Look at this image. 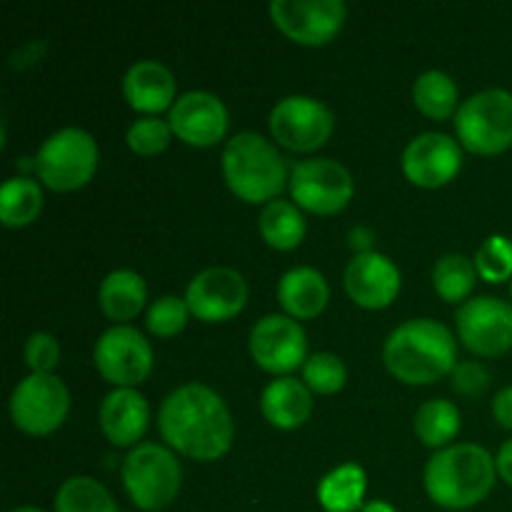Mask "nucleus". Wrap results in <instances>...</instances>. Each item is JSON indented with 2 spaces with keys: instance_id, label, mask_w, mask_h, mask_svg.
I'll use <instances>...</instances> for the list:
<instances>
[{
  "instance_id": "f257e3e1",
  "label": "nucleus",
  "mask_w": 512,
  "mask_h": 512,
  "mask_svg": "<svg viewBox=\"0 0 512 512\" xmlns=\"http://www.w3.org/2000/svg\"><path fill=\"white\" fill-rule=\"evenodd\" d=\"M158 430L168 448L200 463L223 458L235 435L230 408L203 383L180 385L163 400Z\"/></svg>"
},
{
  "instance_id": "f03ea898",
  "label": "nucleus",
  "mask_w": 512,
  "mask_h": 512,
  "mask_svg": "<svg viewBox=\"0 0 512 512\" xmlns=\"http://www.w3.org/2000/svg\"><path fill=\"white\" fill-rule=\"evenodd\" d=\"M383 360L400 383L433 385L458 365V343L440 320L413 318L388 335Z\"/></svg>"
},
{
  "instance_id": "7ed1b4c3",
  "label": "nucleus",
  "mask_w": 512,
  "mask_h": 512,
  "mask_svg": "<svg viewBox=\"0 0 512 512\" xmlns=\"http://www.w3.org/2000/svg\"><path fill=\"white\" fill-rule=\"evenodd\" d=\"M495 458L475 443L438 450L425 465V490L445 510H468L483 503L495 485Z\"/></svg>"
},
{
  "instance_id": "20e7f679",
  "label": "nucleus",
  "mask_w": 512,
  "mask_h": 512,
  "mask_svg": "<svg viewBox=\"0 0 512 512\" xmlns=\"http://www.w3.org/2000/svg\"><path fill=\"white\" fill-rule=\"evenodd\" d=\"M223 175L228 188L250 205L273 203L285 188L288 165L280 150L260 133L233 135L223 148Z\"/></svg>"
},
{
  "instance_id": "39448f33",
  "label": "nucleus",
  "mask_w": 512,
  "mask_h": 512,
  "mask_svg": "<svg viewBox=\"0 0 512 512\" xmlns=\"http://www.w3.org/2000/svg\"><path fill=\"white\" fill-rule=\"evenodd\" d=\"M123 485L140 510H163L178 498L183 485V468L170 448L158 443H140L125 455Z\"/></svg>"
},
{
  "instance_id": "423d86ee",
  "label": "nucleus",
  "mask_w": 512,
  "mask_h": 512,
  "mask_svg": "<svg viewBox=\"0 0 512 512\" xmlns=\"http://www.w3.org/2000/svg\"><path fill=\"white\" fill-rule=\"evenodd\" d=\"M98 170V143L83 128H60L40 145L35 173L50 190L70 193L93 180Z\"/></svg>"
},
{
  "instance_id": "0eeeda50",
  "label": "nucleus",
  "mask_w": 512,
  "mask_h": 512,
  "mask_svg": "<svg viewBox=\"0 0 512 512\" xmlns=\"http://www.w3.org/2000/svg\"><path fill=\"white\" fill-rule=\"evenodd\" d=\"M455 130L465 150L475 155H498L512 148V93L488 88L460 103Z\"/></svg>"
},
{
  "instance_id": "6e6552de",
  "label": "nucleus",
  "mask_w": 512,
  "mask_h": 512,
  "mask_svg": "<svg viewBox=\"0 0 512 512\" xmlns=\"http://www.w3.org/2000/svg\"><path fill=\"white\" fill-rule=\"evenodd\" d=\"M70 393L58 375L30 373L10 395V418L28 435H50L65 423Z\"/></svg>"
},
{
  "instance_id": "1a4fd4ad",
  "label": "nucleus",
  "mask_w": 512,
  "mask_h": 512,
  "mask_svg": "<svg viewBox=\"0 0 512 512\" xmlns=\"http://www.w3.org/2000/svg\"><path fill=\"white\" fill-rule=\"evenodd\" d=\"M290 193L303 210L315 215H335L353 200L355 183L343 163L333 158L300 160L290 170Z\"/></svg>"
},
{
  "instance_id": "9d476101",
  "label": "nucleus",
  "mask_w": 512,
  "mask_h": 512,
  "mask_svg": "<svg viewBox=\"0 0 512 512\" xmlns=\"http://www.w3.org/2000/svg\"><path fill=\"white\" fill-rule=\"evenodd\" d=\"M270 133L283 148L295 153H313L323 148L335 130L333 110L310 95H288L270 110Z\"/></svg>"
},
{
  "instance_id": "9b49d317",
  "label": "nucleus",
  "mask_w": 512,
  "mask_h": 512,
  "mask_svg": "<svg viewBox=\"0 0 512 512\" xmlns=\"http://www.w3.org/2000/svg\"><path fill=\"white\" fill-rule=\"evenodd\" d=\"M458 335L470 353L498 358L512 348V303L495 295H480L460 305L455 313Z\"/></svg>"
},
{
  "instance_id": "f8f14e48",
  "label": "nucleus",
  "mask_w": 512,
  "mask_h": 512,
  "mask_svg": "<svg viewBox=\"0 0 512 512\" xmlns=\"http://www.w3.org/2000/svg\"><path fill=\"white\" fill-rule=\"evenodd\" d=\"M98 373L118 388H135L153 370V348L133 325L105 330L93 348Z\"/></svg>"
},
{
  "instance_id": "ddd939ff",
  "label": "nucleus",
  "mask_w": 512,
  "mask_h": 512,
  "mask_svg": "<svg viewBox=\"0 0 512 512\" xmlns=\"http://www.w3.org/2000/svg\"><path fill=\"white\" fill-rule=\"evenodd\" d=\"M345 8L343 0H273L270 3V18L275 28L290 40L300 45L330 43L343 30Z\"/></svg>"
},
{
  "instance_id": "4468645a",
  "label": "nucleus",
  "mask_w": 512,
  "mask_h": 512,
  "mask_svg": "<svg viewBox=\"0 0 512 512\" xmlns=\"http://www.w3.org/2000/svg\"><path fill=\"white\" fill-rule=\"evenodd\" d=\"M250 355L263 370L285 375L308 360V338L303 325L290 315L270 313L250 330Z\"/></svg>"
},
{
  "instance_id": "2eb2a0df",
  "label": "nucleus",
  "mask_w": 512,
  "mask_h": 512,
  "mask_svg": "<svg viewBox=\"0 0 512 512\" xmlns=\"http://www.w3.org/2000/svg\"><path fill=\"white\" fill-rule=\"evenodd\" d=\"M185 303L190 313L203 323H225L233 320L248 303V280L238 270L215 265L190 280Z\"/></svg>"
},
{
  "instance_id": "dca6fc26",
  "label": "nucleus",
  "mask_w": 512,
  "mask_h": 512,
  "mask_svg": "<svg viewBox=\"0 0 512 512\" xmlns=\"http://www.w3.org/2000/svg\"><path fill=\"white\" fill-rule=\"evenodd\" d=\"M168 123L173 135L193 148H210L228 133V108L218 95L208 90L183 93L170 108Z\"/></svg>"
},
{
  "instance_id": "f3484780",
  "label": "nucleus",
  "mask_w": 512,
  "mask_h": 512,
  "mask_svg": "<svg viewBox=\"0 0 512 512\" xmlns=\"http://www.w3.org/2000/svg\"><path fill=\"white\" fill-rule=\"evenodd\" d=\"M463 168L460 143L445 133H420L403 153L405 178L420 188H443Z\"/></svg>"
},
{
  "instance_id": "a211bd4d",
  "label": "nucleus",
  "mask_w": 512,
  "mask_h": 512,
  "mask_svg": "<svg viewBox=\"0 0 512 512\" xmlns=\"http://www.w3.org/2000/svg\"><path fill=\"white\" fill-rule=\"evenodd\" d=\"M345 293L355 305L368 310L388 308L400 293V268L383 253H360L345 268Z\"/></svg>"
},
{
  "instance_id": "6ab92c4d",
  "label": "nucleus",
  "mask_w": 512,
  "mask_h": 512,
  "mask_svg": "<svg viewBox=\"0 0 512 512\" xmlns=\"http://www.w3.org/2000/svg\"><path fill=\"white\" fill-rule=\"evenodd\" d=\"M150 405L135 388H115L100 405V430L118 448H130L148 430Z\"/></svg>"
},
{
  "instance_id": "aec40b11",
  "label": "nucleus",
  "mask_w": 512,
  "mask_h": 512,
  "mask_svg": "<svg viewBox=\"0 0 512 512\" xmlns=\"http://www.w3.org/2000/svg\"><path fill=\"white\" fill-rule=\"evenodd\" d=\"M123 95L138 113H163L175 105V78L158 60H138L123 78Z\"/></svg>"
},
{
  "instance_id": "412c9836",
  "label": "nucleus",
  "mask_w": 512,
  "mask_h": 512,
  "mask_svg": "<svg viewBox=\"0 0 512 512\" xmlns=\"http://www.w3.org/2000/svg\"><path fill=\"white\" fill-rule=\"evenodd\" d=\"M330 300V285L320 270L298 265L290 268L278 283V303L285 315L295 320H313Z\"/></svg>"
},
{
  "instance_id": "4be33fe9",
  "label": "nucleus",
  "mask_w": 512,
  "mask_h": 512,
  "mask_svg": "<svg viewBox=\"0 0 512 512\" xmlns=\"http://www.w3.org/2000/svg\"><path fill=\"white\" fill-rule=\"evenodd\" d=\"M260 410L273 428L295 430L313 413V393L303 380L285 375L265 385Z\"/></svg>"
},
{
  "instance_id": "5701e85b",
  "label": "nucleus",
  "mask_w": 512,
  "mask_h": 512,
  "mask_svg": "<svg viewBox=\"0 0 512 512\" xmlns=\"http://www.w3.org/2000/svg\"><path fill=\"white\" fill-rule=\"evenodd\" d=\"M145 300H148V288L135 270H113L100 283V310L105 313V318L115 320L118 325L140 315V310L145 308Z\"/></svg>"
},
{
  "instance_id": "b1692460",
  "label": "nucleus",
  "mask_w": 512,
  "mask_h": 512,
  "mask_svg": "<svg viewBox=\"0 0 512 512\" xmlns=\"http://www.w3.org/2000/svg\"><path fill=\"white\" fill-rule=\"evenodd\" d=\"M368 475L358 463L330 470L318 485V503L325 512H358L365 505Z\"/></svg>"
},
{
  "instance_id": "393cba45",
  "label": "nucleus",
  "mask_w": 512,
  "mask_h": 512,
  "mask_svg": "<svg viewBox=\"0 0 512 512\" xmlns=\"http://www.w3.org/2000/svg\"><path fill=\"white\" fill-rule=\"evenodd\" d=\"M258 228L270 248L293 250L303 243L308 225H305V218L298 205L288 203V200H273L260 213Z\"/></svg>"
},
{
  "instance_id": "a878e982",
  "label": "nucleus",
  "mask_w": 512,
  "mask_h": 512,
  "mask_svg": "<svg viewBox=\"0 0 512 512\" xmlns=\"http://www.w3.org/2000/svg\"><path fill=\"white\" fill-rule=\"evenodd\" d=\"M458 85L443 70H428L413 83L415 108L430 120H448L458 115Z\"/></svg>"
},
{
  "instance_id": "bb28decb",
  "label": "nucleus",
  "mask_w": 512,
  "mask_h": 512,
  "mask_svg": "<svg viewBox=\"0 0 512 512\" xmlns=\"http://www.w3.org/2000/svg\"><path fill=\"white\" fill-rule=\"evenodd\" d=\"M43 210V190L28 175L8 178L0 188V220L5 228H25Z\"/></svg>"
},
{
  "instance_id": "cd10ccee",
  "label": "nucleus",
  "mask_w": 512,
  "mask_h": 512,
  "mask_svg": "<svg viewBox=\"0 0 512 512\" xmlns=\"http://www.w3.org/2000/svg\"><path fill=\"white\" fill-rule=\"evenodd\" d=\"M460 410L450 400H428L415 413V435L428 448L443 450L458 438L460 433Z\"/></svg>"
},
{
  "instance_id": "c85d7f7f",
  "label": "nucleus",
  "mask_w": 512,
  "mask_h": 512,
  "mask_svg": "<svg viewBox=\"0 0 512 512\" xmlns=\"http://www.w3.org/2000/svg\"><path fill=\"white\" fill-rule=\"evenodd\" d=\"M55 512H118V505L98 480L90 475H75L55 493Z\"/></svg>"
},
{
  "instance_id": "c756f323",
  "label": "nucleus",
  "mask_w": 512,
  "mask_h": 512,
  "mask_svg": "<svg viewBox=\"0 0 512 512\" xmlns=\"http://www.w3.org/2000/svg\"><path fill=\"white\" fill-rule=\"evenodd\" d=\"M478 270L475 260H470L463 253H448L435 263L433 268V288L445 303H460L473 293Z\"/></svg>"
},
{
  "instance_id": "7c9ffc66",
  "label": "nucleus",
  "mask_w": 512,
  "mask_h": 512,
  "mask_svg": "<svg viewBox=\"0 0 512 512\" xmlns=\"http://www.w3.org/2000/svg\"><path fill=\"white\" fill-rule=\"evenodd\" d=\"M348 370L335 353H313L303 365V383L310 393L335 395L345 388Z\"/></svg>"
},
{
  "instance_id": "2f4dec72",
  "label": "nucleus",
  "mask_w": 512,
  "mask_h": 512,
  "mask_svg": "<svg viewBox=\"0 0 512 512\" xmlns=\"http://www.w3.org/2000/svg\"><path fill=\"white\" fill-rule=\"evenodd\" d=\"M475 270L488 283L512 280V240L505 235H490L475 253Z\"/></svg>"
},
{
  "instance_id": "473e14b6",
  "label": "nucleus",
  "mask_w": 512,
  "mask_h": 512,
  "mask_svg": "<svg viewBox=\"0 0 512 512\" xmlns=\"http://www.w3.org/2000/svg\"><path fill=\"white\" fill-rule=\"evenodd\" d=\"M173 140V128L168 120H160L158 115H145L138 118L125 133V143L138 155H158Z\"/></svg>"
},
{
  "instance_id": "72a5a7b5",
  "label": "nucleus",
  "mask_w": 512,
  "mask_h": 512,
  "mask_svg": "<svg viewBox=\"0 0 512 512\" xmlns=\"http://www.w3.org/2000/svg\"><path fill=\"white\" fill-rule=\"evenodd\" d=\"M188 315L193 313H190L185 298L163 295V298H158L150 305L148 315H145V325L158 338H173V335H178L188 325Z\"/></svg>"
},
{
  "instance_id": "f704fd0d",
  "label": "nucleus",
  "mask_w": 512,
  "mask_h": 512,
  "mask_svg": "<svg viewBox=\"0 0 512 512\" xmlns=\"http://www.w3.org/2000/svg\"><path fill=\"white\" fill-rule=\"evenodd\" d=\"M23 358L30 373L53 375L60 365V345L50 333H33L23 345Z\"/></svg>"
},
{
  "instance_id": "c9c22d12",
  "label": "nucleus",
  "mask_w": 512,
  "mask_h": 512,
  "mask_svg": "<svg viewBox=\"0 0 512 512\" xmlns=\"http://www.w3.org/2000/svg\"><path fill=\"white\" fill-rule=\"evenodd\" d=\"M453 378V390L455 393L465 395V398H478L485 390L490 388V370L485 368L478 360H463V363L455 365V370L450 373Z\"/></svg>"
},
{
  "instance_id": "e433bc0d",
  "label": "nucleus",
  "mask_w": 512,
  "mask_h": 512,
  "mask_svg": "<svg viewBox=\"0 0 512 512\" xmlns=\"http://www.w3.org/2000/svg\"><path fill=\"white\" fill-rule=\"evenodd\" d=\"M493 415L498 420L500 428L512 430V385L510 388L500 390L493 400Z\"/></svg>"
},
{
  "instance_id": "4c0bfd02",
  "label": "nucleus",
  "mask_w": 512,
  "mask_h": 512,
  "mask_svg": "<svg viewBox=\"0 0 512 512\" xmlns=\"http://www.w3.org/2000/svg\"><path fill=\"white\" fill-rule=\"evenodd\" d=\"M495 468H498L500 478L508 485H512V438L500 445L498 455H495Z\"/></svg>"
},
{
  "instance_id": "58836bf2",
  "label": "nucleus",
  "mask_w": 512,
  "mask_h": 512,
  "mask_svg": "<svg viewBox=\"0 0 512 512\" xmlns=\"http://www.w3.org/2000/svg\"><path fill=\"white\" fill-rule=\"evenodd\" d=\"M348 240H350V245H353V248L358 250V255H360V253H370V248H373L375 235L370 233L368 228H363V225H360V228L350 230Z\"/></svg>"
},
{
  "instance_id": "ea45409f",
  "label": "nucleus",
  "mask_w": 512,
  "mask_h": 512,
  "mask_svg": "<svg viewBox=\"0 0 512 512\" xmlns=\"http://www.w3.org/2000/svg\"><path fill=\"white\" fill-rule=\"evenodd\" d=\"M360 512H398V510H395L390 503H385V500H373V503H365Z\"/></svg>"
},
{
  "instance_id": "a19ab883",
  "label": "nucleus",
  "mask_w": 512,
  "mask_h": 512,
  "mask_svg": "<svg viewBox=\"0 0 512 512\" xmlns=\"http://www.w3.org/2000/svg\"><path fill=\"white\" fill-rule=\"evenodd\" d=\"M10 512H45V510H40V508H15V510H10Z\"/></svg>"
},
{
  "instance_id": "79ce46f5",
  "label": "nucleus",
  "mask_w": 512,
  "mask_h": 512,
  "mask_svg": "<svg viewBox=\"0 0 512 512\" xmlns=\"http://www.w3.org/2000/svg\"><path fill=\"white\" fill-rule=\"evenodd\" d=\"M510 298H512V280H510Z\"/></svg>"
}]
</instances>
